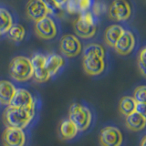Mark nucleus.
Here are the masks:
<instances>
[{
    "label": "nucleus",
    "instance_id": "nucleus-1",
    "mask_svg": "<svg viewBox=\"0 0 146 146\" xmlns=\"http://www.w3.org/2000/svg\"><path fill=\"white\" fill-rule=\"evenodd\" d=\"M40 119L39 113L32 112L27 109L7 106L3 111V123L6 126L20 128L32 131Z\"/></svg>",
    "mask_w": 146,
    "mask_h": 146
},
{
    "label": "nucleus",
    "instance_id": "nucleus-2",
    "mask_svg": "<svg viewBox=\"0 0 146 146\" xmlns=\"http://www.w3.org/2000/svg\"><path fill=\"white\" fill-rule=\"evenodd\" d=\"M68 118L75 123L81 135L89 132L94 126L95 115L91 108L86 103L73 102L68 110Z\"/></svg>",
    "mask_w": 146,
    "mask_h": 146
},
{
    "label": "nucleus",
    "instance_id": "nucleus-3",
    "mask_svg": "<svg viewBox=\"0 0 146 146\" xmlns=\"http://www.w3.org/2000/svg\"><path fill=\"white\" fill-rule=\"evenodd\" d=\"M34 70L30 58L25 56H17L9 64V75L18 83H24L33 79Z\"/></svg>",
    "mask_w": 146,
    "mask_h": 146
},
{
    "label": "nucleus",
    "instance_id": "nucleus-4",
    "mask_svg": "<svg viewBox=\"0 0 146 146\" xmlns=\"http://www.w3.org/2000/svg\"><path fill=\"white\" fill-rule=\"evenodd\" d=\"M73 29L81 38H90L97 32V20L91 11L80 13V17L73 22Z\"/></svg>",
    "mask_w": 146,
    "mask_h": 146
},
{
    "label": "nucleus",
    "instance_id": "nucleus-5",
    "mask_svg": "<svg viewBox=\"0 0 146 146\" xmlns=\"http://www.w3.org/2000/svg\"><path fill=\"white\" fill-rule=\"evenodd\" d=\"M10 106L27 109L32 112L39 113L41 102L29 90L19 87V88H17L16 93L10 102Z\"/></svg>",
    "mask_w": 146,
    "mask_h": 146
},
{
    "label": "nucleus",
    "instance_id": "nucleus-6",
    "mask_svg": "<svg viewBox=\"0 0 146 146\" xmlns=\"http://www.w3.org/2000/svg\"><path fill=\"white\" fill-rule=\"evenodd\" d=\"M31 138L32 131L10 126H6L1 135L3 146H29Z\"/></svg>",
    "mask_w": 146,
    "mask_h": 146
},
{
    "label": "nucleus",
    "instance_id": "nucleus-7",
    "mask_svg": "<svg viewBox=\"0 0 146 146\" xmlns=\"http://www.w3.org/2000/svg\"><path fill=\"white\" fill-rule=\"evenodd\" d=\"M99 141L100 146H121L123 136L118 127L106 125L100 131Z\"/></svg>",
    "mask_w": 146,
    "mask_h": 146
},
{
    "label": "nucleus",
    "instance_id": "nucleus-8",
    "mask_svg": "<svg viewBox=\"0 0 146 146\" xmlns=\"http://www.w3.org/2000/svg\"><path fill=\"white\" fill-rule=\"evenodd\" d=\"M35 32L36 36L42 39H53L58 34L56 21L51 17H49V15L43 17L42 19L35 22Z\"/></svg>",
    "mask_w": 146,
    "mask_h": 146
},
{
    "label": "nucleus",
    "instance_id": "nucleus-9",
    "mask_svg": "<svg viewBox=\"0 0 146 146\" xmlns=\"http://www.w3.org/2000/svg\"><path fill=\"white\" fill-rule=\"evenodd\" d=\"M58 138L66 143H73L82 136L76 124L70 118H65L59 122L58 127Z\"/></svg>",
    "mask_w": 146,
    "mask_h": 146
},
{
    "label": "nucleus",
    "instance_id": "nucleus-10",
    "mask_svg": "<svg viewBox=\"0 0 146 146\" xmlns=\"http://www.w3.org/2000/svg\"><path fill=\"white\" fill-rule=\"evenodd\" d=\"M61 53L68 58H75L82 51V45L77 36L72 34L64 35L59 43Z\"/></svg>",
    "mask_w": 146,
    "mask_h": 146
},
{
    "label": "nucleus",
    "instance_id": "nucleus-11",
    "mask_svg": "<svg viewBox=\"0 0 146 146\" xmlns=\"http://www.w3.org/2000/svg\"><path fill=\"white\" fill-rule=\"evenodd\" d=\"M82 66L87 74L95 77L102 74L106 68V64H105L104 58L97 55H87V56H83Z\"/></svg>",
    "mask_w": 146,
    "mask_h": 146
},
{
    "label": "nucleus",
    "instance_id": "nucleus-12",
    "mask_svg": "<svg viewBox=\"0 0 146 146\" xmlns=\"http://www.w3.org/2000/svg\"><path fill=\"white\" fill-rule=\"evenodd\" d=\"M30 61L34 70L33 79L36 82L44 83V82H47L51 78L48 71L45 68L46 55L41 53H36L31 57Z\"/></svg>",
    "mask_w": 146,
    "mask_h": 146
},
{
    "label": "nucleus",
    "instance_id": "nucleus-13",
    "mask_svg": "<svg viewBox=\"0 0 146 146\" xmlns=\"http://www.w3.org/2000/svg\"><path fill=\"white\" fill-rule=\"evenodd\" d=\"M108 14L115 21H126L131 15V8L126 0H114L109 7Z\"/></svg>",
    "mask_w": 146,
    "mask_h": 146
},
{
    "label": "nucleus",
    "instance_id": "nucleus-14",
    "mask_svg": "<svg viewBox=\"0 0 146 146\" xmlns=\"http://www.w3.org/2000/svg\"><path fill=\"white\" fill-rule=\"evenodd\" d=\"M135 47V38L134 35L129 30H124L120 38L118 39L114 49L115 51L121 56H127L132 52Z\"/></svg>",
    "mask_w": 146,
    "mask_h": 146
},
{
    "label": "nucleus",
    "instance_id": "nucleus-15",
    "mask_svg": "<svg viewBox=\"0 0 146 146\" xmlns=\"http://www.w3.org/2000/svg\"><path fill=\"white\" fill-rule=\"evenodd\" d=\"M26 14L29 19L36 22L48 16V11L42 0H29L26 7Z\"/></svg>",
    "mask_w": 146,
    "mask_h": 146
},
{
    "label": "nucleus",
    "instance_id": "nucleus-16",
    "mask_svg": "<svg viewBox=\"0 0 146 146\" xmlns=\"http://www.w3.org/2000/svg\"><path fill=\"white\" fill-rule=\"evenodd\" d=\"M16 85L7 80H0V107L6 108L10 105L11 100L17 91Z\"/></svg>",
    "mask_w": 146,
    "mask_h": 146
},
{
    "label": "nucleus",
    "instance_id": "nucleus-17",
    "mask_svg": "<svg viewBox=\"0 0 146 146\" xmlns=\"http://www.w3.org/2000/svg\"><path fill=\"white\" fill-rule=\"evenodd\" d=\"M65 65V59L62 56L56 53L46 55L45 68L49 73L50 77L56 76Z\"/></svg>",
    "mask_w": 146,
    "mask_h": 146
},
{
    "label": "nucleus",
    "instance_id": "nucleus-18",
    "mask_svg": "<svg viewBox=\"0 0 146 146\" xmlns=\"http://www.w3.org/2000/svg\"><path fill=\"white\" fill-rule=\"evenodd\" d=\"M125 125L130 131L138 132L146 127V119L140 113L134 111L125 117Z\"/></svg>",
    "mask_w": 146,
    "mask_h": 146
},
{
    "label": "nucleus",
    "instance_id": "nucleus-19",
    "mask_svg": "<svg viewBox=\"0 0 146 146\" xmlns=\"http://www.w3.org/2000/svg\"><path fill=\"white\" fill-rule=\"evenodd\" d=\"M125 29L120 25H111L107 27L104 34V40L109 47L114 48L118 39Z\"/></svg>",
    "mask_w": 146,
    "mask_h": 146
},
{
    "label": "nucleus",
    "instance_id": "nucleus-20",
    "mask_svg": "<svg viewBox=\"0 0 146 146\" xmlns=\"http://www.w3.org/2000/svg\"><path fill=\"white\" fill-rule=\"evenodd\" d=\"M137 102L133 97L131 96H124L122 97L119 102V111L121 115L124 117L128 116L129 114L134 112L136 111Z\"/></svg>",
    "mask_w": 146,
    "mask_h": 146
},
{
    "label": "nucleus",
    "instance_id": "nucleus-21",
    "mask_svg": "<svg viewBox=\"0 0 146 146\" xmlns=\"http://www.w3.org/2000/svg\"><path fill=\"white\" fill-rule=\"evenodd\" d=\"M13 17L7 9L0 7V34L5 35L13 26Z\"/></svg>",
    "mask_w": 146,
    "mask_h": 146
},
{
    "label": "nucleus",
    "instance_id": "nucleus-22",
    "mask_svg": "<svg viewBox=\"0 0 146 146\" xmlns=\"http://www.w3.org/2000/svg\"><path fill=\"white\" fill-rule=\"evenodd\" d=\"M7 38L16 43H20L26 36L25 27L20 24H13V26L7 32Z\"/></svg>",
    "mask_w": 146,
    "mask_h": 146
},
{
    "label": "nucleus",
    "instance_id": "nucleus-23",
    "mask_svg": "<svg viewBox=\"0 0 146 146\" xmlns=\"http://www.w3.org/2000/svg\"><path fill=\"white\" fill-rule=\"evenodd\" d=\"M87 55H97L102 58H105V50L102 45L90 43L83 48V56H87Z\"/></svg>",
    "mask_w": 146,
    "mask_h": 146
},
{
    "label": "nucleus",
    "instance_id": "nucleus-24",
    "mask_svg": "<svg viewBox=\"0 0 146 146\" xmlns=\"http://www.w3.org/2000/svg\"><path fill=\"white\" fill-rule=\"evenodd\" d=\"M48 11L49 16L60 17L64 15V8L58 7L53 0H42Z\"/></svg>",
    "mask_w": 146,
    "mask_h": 146
},
{
    "label": "nucleus",
    "instance_id": "nucleus-25",
    "mask_svg": "<svg viewBox=\"0 0 146 146\" xmlns=\"http://www.w3.org/2000/svg\"><path fill=\"white\" fill-rule=\"evenodd\" d=\"M133 98L136 102H146V86H139L134 90Z\"/></svg>",
    "mask_w": 146,
    "mask_h": 146
},
{
    "label": "nucleus",
    "instance_id": "nucleus-26",
    "mask_svg": "<svg viewBox=\"0 0 146 146\" xmlns=\"http://www.w3.org/2000/svg\"><path fill=\"white\" fill-rule=\"evenodd\" d=\"M76 1L78 4L80 13L89 11L93 4V0H76Z\"/></svg>",
    "mask_w": 146,
    "mask_h": 146
},
{
    "label": "nucleus",
    "instance_id": "nucleus-27",
    "mask_svg": "<svg viewBox=\"0 0 146 146\" xmlns=\"http://www.w3.org/2000/svg\"><path fill=\"white\" fill-rule=\"evenodd\" d=\"M64 9H66V11L70 14L80 13L76 0H68V2L66 3L65 7H64Z\"/></svg>",
    "mask_w": 146,
    "mask_h": 146
},
{
    "label": "nucleus",
    "instance_id": "nucleus-28",
    "mask_svg": "<svg viewBox=\"0 0 146 146\" xmlns=\"http://www.w3.org/2000/svg\"><path fill=\"white\" fill-rule=\"evenodd\" d=\"M105 11V6L102 3L99 2H95L92 4V7H91V12L93 13V15L97 17L99 16L102 15V13Z\"/></svg>",
    "mask_w": 146,
    "mask_h": 146
},
{
    "label": "nucleus",
    "instance_id": "nucleus-29",
    "mask_svg": "<svg viewBox=\"0 0 146 146\" xmlns=\"http://www.w3.org/2000/svg\"><path fill=\"white\" fill-rule=\"evenodd\" d=\"M135 111L140 113L141 116L146 119V102H137Z\"/></svg>",
    "mask_w": 146,
    "mask_h": 146
},
{
    "label": "nucleus",
    "instance_id": "nucleus-30",
    "mask_svg": "<svg viewBox=\"0 0 146 146\" xmlns=\"http://www.w3.org/2000/svg\"><path fill=\"white\" fill-rule=\"evenodd\" d=\"M139 62L146 65V46L140 50V53H139Z\"/></svg>",
    "mask_w": 146,
    "mask_h": 146
},
{
    "label": "nucleus",
    "instance_id": "nucleus-31",
    "mask_svg": "<svg viewBox=\"0 0 146 146\" xmlns=\"http://www.w3.org/2000/svg\"><path fill=\"white\" fill-rule=\"evenodd\" d=\"M138 67H139V70L141 73V75L146 78V65L138 61Z\"/></svg>",
    "mask_w": 146,
    "mask_h": 146
},
{
    "label": "nucleus",
    "instance_id": "nucleus-32",
    "mask_svg": "<svg viewBox=\"0 0 146 146\" xmlns=\"http://www.w3.org/2000/svg\"><path fill=\"white\" fill-rule=\"evenodd\" d=\"M53 1L56 3L58 7H60L62 8H64V7H65L66 3L68 2V0H53Z\"/></svg>",
    "mask_w": 146,
    "mask_h": 146
},
{
    "label": "nucleus",
    "instance_id": "nucleus-33",
    "mask_svg": "<svg viewBox=\"0 0 146 146\" xmlns=\"http://www.w3.org/2000/svg\"><path fill=\"white\" fill-rule=\"evenodd\" d=\"M140 146H146V135H144L141 140Z\"/></svg>",
    "mask_w": 146,
    "mask_h": 146
},
{
    "label": "nucleus",
    "instance_id": "nucleus-34",
    "mask_svg": "<svg viewBox=\"0 0 146 146\" xmlns=\"http://www.w3.org/2000/svg\"><path fill=\"white\" fill-rule=\"evenodd\" d=\"M0 36H1V34H0Z\"/></svg>",
    "mask_w": 146,
    "mask_h": 146
}]
</instances>
